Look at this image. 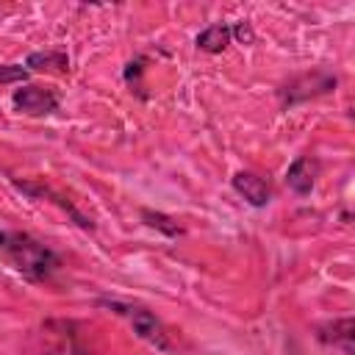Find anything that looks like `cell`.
<instances>
[{"instance_id":"6da1fadb","label":"cell","mask_w":355,"mask_h":355,"mask_svg":"<svg viewBox=\"0 0 355 355\" xmlns=\"http://www.w3.org/2000/svg\"><path fill=\"white\" fill-rule=\"evenodd\" d=\"M0 258H6L28 280H44L61 266V258L50 247L19 230H0Z\"/></svg>"},{"instance_id":"7a4b0ae2","label":"cell","mask_w":355,"mask_h":355,"mask_svg":"<svg viewBox=\"0 0 355 355\" xmlns=\"http://www.w3.org/2000/svg\"><path fill=\"white\" fill-rule=\"evenodd\" d=\"M111 308H116V313H125L133 324V330L139 333V338L166 349V336H164V327L161 322L155 319V313H150L147 308H136V305H119V302H111Z\"/></svg>"},{"instance_id":"3957f363","label":"cell","mask_w":355,"mask_h":355,"mask_svg":"<svg viewBox=\"0 0 355 355\" xmlns=\"http://www.w3.org/2000/svg\"><path fill=\"white\" fill-rule=\"evenodd\" d=\"M14 105L31 116H42V114H53L58 108V97L50 92V89H42V86H22L14 92Z\"/></svg>"},{"instance_id":"277c9868","label":"cell","mask_w":355,"mask_h":355,"mask_svg":"<svg viewBox=\"0 0 355 355\" xmlns=\"http://www.w3.org/2000/svg\"><path fill=\"white\" fill-rule=\"evenodd\" d=\"M333 86H336V75L316 69L313 75H302V78L291 80V83L286 86V92H283V100H286V103H297V100H305V97L330 92Z\"/></svg>"},{"instance_id":"5b68a950","label":"cell","mask_w":355,"mask_h":355,"mask_svg":"<svg viewBox=\"0 0 355 355\" xmlns=\"http://www.w3.org/2000/svg\"><path fill=\"white\" fill-rule=\"evenodd\" d=\"M233 189H236L250 205H255V208H263V205L269 202V197H272L269 183H266L263 178H258L255 172H236V175H233Z\"/></svg>"},{"instance_id":"8992f818","label":"cell","mask_w":355,"mask_h":355,"mask_svg":"<svg viewBox=\"0 0 355 355\" xmlns=\"http://www.w3.org/2000/svg\"><path fill=\"white\" fill-rule=\"evenodd\" d=\"M316 172H319V166H316V161H311V158H297L288 169H286V186L294 191V194H308L311 189H313V183H316Z\"/></svg>"},{"instance_id":"52a82bcc","label":"cell","mask_w":355,"mask_h":355,"mask_svg":"<svg viewBox=\"0 0 355 355\" xmlns=\"http://www.w3.org/2000/svg\"><path fill=\"white\" fill-rule=\"evenodd\" d=\"M352 319H338V322H330V324H322L319 327V338L324 344H333V347H341L347 355H352Z\"/></svg>"},{"instance_id":"ba28073f","label":"cell","mask_w":355,"mask_h":355,"mask_svg":"<svg viewBox=\"0 0 355 355\" xmlns=\"http://www.w3.org/2000/svg\"><path fill=\"white\" fill-rule=\"evenodd\" d=\"M19 189H22V191H28V194H33V197H53V200H55V202H58V205H61V208H64V211H67V214H69V216H72V219H75V222H78L83 230H92V227H94L89 216H83V214H80V211H78V208H75L69 200H64V197L53 194L47 186H31V183H19Z\"/></svg>"},{"instance_id":"9c48e42d","label":"cell","mask_w":355,"mask_h":355,"mask_svg":"<svg viewBox=\"0 0 355 355\" xmlns=\"http://www.w3.org/2000/svg\"><path fill=\"white\" fill-rule=\"evenodd\" d=\"M230 44V28L227 25H211L202 33H197V47L205 53H222Z\"/></svg>"},{"instance_id":"30bf717a","label":"cell","mask_w":355,"mask_h":355,"mask_svg":"<svg viewBox=\"0 0 355 355\" xmlns=\"http://www.w3.org/2000/svg\"><path fill=\"white\" fill-rule=\"evenodd\" d=\"M69 58L61 50H47V53H31L25 61V69H67Z\"/></svg>"},{"instance_id":"8fae6325","label":"cell","mask_w":355,"mask_h":355,"mask_svg":"<svg viewBox=\"0 0 355 355\" xmlns=\"http://www.w3.org/2000/svg\"><path fill=\"white\" fill-rule=\"evenodd\" d=\"M141 219L150 225V227H158L161 233H166V236H180L183 233V227L172 219V216H166V214H158V211H141Z\"/></svg>"},{"instance_id":"7c38bea8","label":"cell","mask_w":355,"mask_h":355,"mask_svg":"<svg viewBox=\"0 0 355 355\" xmlns=\"http://www.w3.org/2000/svg\"><path fill=\"white\" fill-rule=\"evenodd\" d=\"M28 69L22 64H0V83H25Z\"/></svg>"},{"instance_id":"4fadbf2b","label":"cell","mask_w":355,"mask_h":355,"mask_svg":"<svg viewBox=\"0 0 355 355\" xmlns=\"http://www.w3.org/2000/svg\"><path fill=\"white\" fill-rule=\"evenodd\" d=\"M230 36H236V39L244 42V44H252V42H255V33H252L250 22H239V25L230 31Z\"/></svg>"}]
</instances>
